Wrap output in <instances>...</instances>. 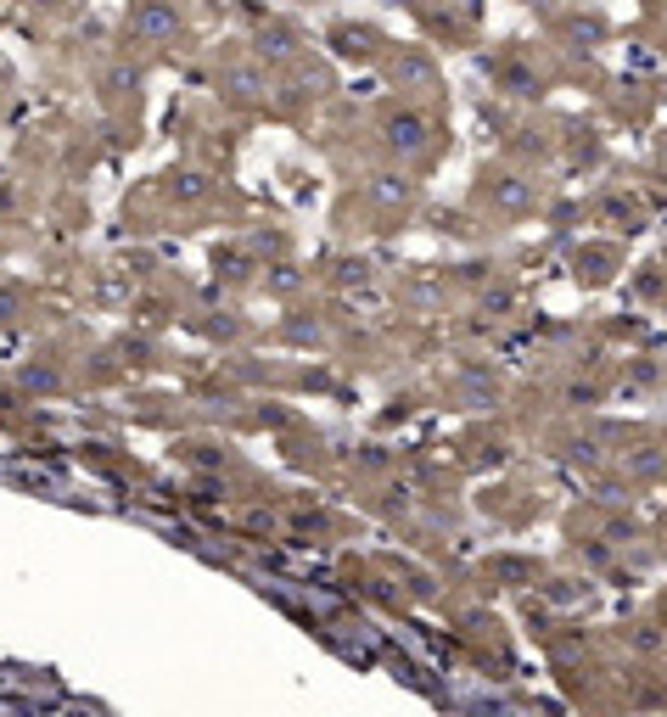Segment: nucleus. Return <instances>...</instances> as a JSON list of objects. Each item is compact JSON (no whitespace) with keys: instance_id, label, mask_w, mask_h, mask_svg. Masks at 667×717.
<instances>
[{"instance_id":"f257e3e1","label":"nucleus","mask_w":667,"mask_h":717,"mask_svg":"<svg viewBox=\"0 0 667 717\" xmlns=\"http://www.w3.org/2000/svg\"><path fill=\"white\" fill-rule=\"evenodd\" d=\"M387 135H393V146H421V118H393Z\"/></svg>"}]
</instances>
